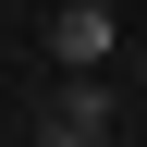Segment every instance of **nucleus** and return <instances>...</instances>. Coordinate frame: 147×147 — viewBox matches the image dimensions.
I'll list each match as a JSON object with an SVG mask.
<instances>
[{"mask_svg": "<svg viewBox=\"0 0 147 147\" xmlns=\"http://www.w3.org/2000/svg\"><path fill=\"white\" fill-rule=\"evenodd\" d=\"M110 49H123L110 0H61V12H49V61L61 74H110Z\"/></svg>", "mask_w": 147, "mask_h": 147, "instance_id": "1", "label": "nucleus"}, {"mask_svg": "<svg viewBox=\"0 0 147 147\" xmlns=\"http://www.w3.org/2000/svg\"><path fill=\"white\" fill-rule=\"evenodd\" d=\"M37 147H110V74H61V98H49Z\"/></svg>", "mask_w": 147, "mask_h": 147, "instance_id": "2", "label": "nucleus"}]
</instances>
